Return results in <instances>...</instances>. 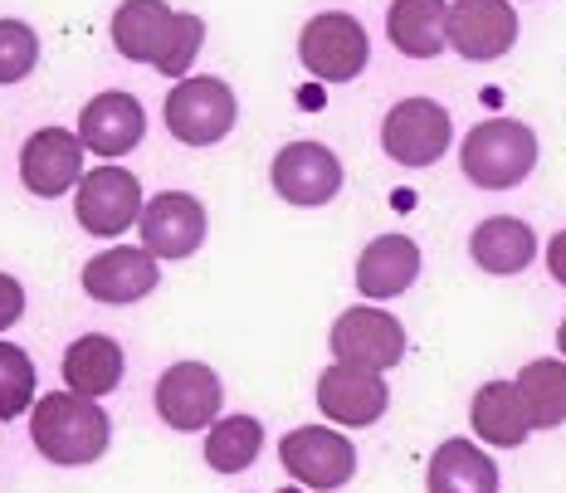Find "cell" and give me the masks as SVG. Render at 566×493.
<instances>
[{
	"label": "cell",
	"instance_id": "obj_9",
	"mask_svg": "<svg viewBox=\"0 0 566 493\" xmlns=\"http://www.w3.org/2000/svg\"><path fill=\"white\" fill-rule=\"evenodd\" d=\"M279 460L308 489H342L352 474H357V450H352V440L337 436V430H327V426L289 430L279 444Z\"/></svg>",
	"mask_w": 566,
	"mask_h": 493
},
{
	"label": "cell",
	"instance_id": "obj_24",
	"mask_svg": "<svg viewBox=\"0 0 566 493\" xmlns=\"http://www.w3.org/2000/svg\"><path fill=\"white\" fill-rule=\"evenodd\" d=\"M517 396H523L533 430H557L566 420V367L557 357L527 361L517 377Z\"/></svg>",
	"mask_w": 566,
	"mask_h": 493
},
{
	"label": "cell",
	"instance_id": "obj_27",
	"mask_svg": "<svg viewBox=\"0 0 566 493\" xmlns=\"http://www.w3.org/2000/svg\"><path fill=\"white\" fill-rule=\"evenodd\" d=\"M40 59V40L25 20H0V84H20Z\"/></svg>",
	"mask_w": 566,
	"mask_h": 493
},
{
	"label": "cell",
	"instance_id": "obj_23",
	"mask_svg": "<svg viewBox=\"0 0 566 493\" xmlns=\"http://www.w3.org/2000/svg\"><path fill=\"white\" fill-rule=\"evenodd\" d=\"M430 493H499V464L474 440H444L430 460Z\"/></svg>",
	"mask_w": 566,
	"mask_h": 493
},
{
	"label": "cell",
	"instance_id": "obj_12",
	"mask_svg": "<svg viewBox=\"0 0 566 493\" xmlns=\"http://www.w3.org/2000/svg\"><path fill=\"white\" fill-rule=\"evenodd\" d=\"M517 40V15L509 0H450V50L489 64L503 59Z\"/></svg>",
	"mask_w": 566,
	"mask_h": 493
},
{
	"label": "cell",
	"instance_id": "obj_31",
	"mask_svg": "<svg viewBox=\"0 0 566 493\" xmlns=\"http://www.w3.org/2000/svg\"><path fill=\"white\" fill-rule=\"evenodd\" d=\"M279 493H303V489H279Z\"/></svg>",
	"mask_w": 566,
	"mask_h": 493
},
{
	"label": "cell",
	"instance_id": "obj_7",
	"mask_svg": "<svg viewBox=\"0 0 566 493\" xmlns=\"http://www.w3.org/2000/svg\"><path fill=\"white\" fill-rule=\"evenodd\" d=\"M142 186L133 171L123 167H93L84 171V181H78L74 191V216L78 225L88 234H98V240H113V234L133 230L142 220Z\"/></svg>",
	"mask_w": 566,
	"mask_h": 493
},
{
	"label": "cell",
	"instance_id": "obj_22",
	"mask_svg": "<svg viewBox=\"0 0 566 493\" xmlns=\"http://www.w3.org/2000/svg\"><path fill=\"white\" fill-rule=\"evenodd\" d=\"M469 254H474V264L489 269V274H523L537 254V234L513 216H493L469 234Z\"/></svg>",
	"mask_w": 566,
	"mask_h": 493
},
{
	"label": "cell",
	"instance_id": "obj_10",
	"mask_svg": "<svg viewBox=\"0 0 566 493\" xmlns=\"http://www.w3.org/2000/svg\"><path fill=\"white\" fill-rule=\"evenodd\" d=\"M220 401H226V386L206 361H176L157 377V416L171 430L216 426Z\"/></svg>",
	"mask_w": 566,
	"mask_h": 493
},
{
	"label": "cell",
	"instance_id": "obj_21",
	"mask_svg": "<svg viewBox=\"0 0 566 493\" xmlns=\"http://www.w3.org/2000/svg\"><path fill=\"white\" fill-rule=\"evenodd\" d=\"M117 381H123V347H117L113 337L84 333L74 347L64 352V386L74 396L98 401V396L117 391Z\"/></svg>",
	"mask_w": 566,
	"mask_h": 493
},
{
	"label": "cell",
	"instance_id": "obj_16",
	"mask_svg": "<svg viewBox=\"0 0 566 493\" xmlns=\"http://www.w3.org/2000/svg\"><path fill=\"white\" fill-rule=\"evenodd\" d=\"M147 133V113L133 93H98L84 113H78V143L98 157H123Z\"/></svg>",
	"mask_w": 566,
	"mask_h": 493
},
{
	"label": "cell",
	"instance_id": "obj_13",
	"mask_svg": "<svg viewBox=\"0 0 566 493\" xmlns=\"http://www.w3.org/2000/svg\"><path fill=\"white\" fill-rule=\"evenodd\" d=\"M269 176L289 206H327L342 191V161L323 143H289L274 157Z\"/></svg>",
	"mask_w": 566,
	"mask_h": 493
},
{
	"label": "cell",
	"instance_id": "obj_2",
	"mask_svg": "<svg viewBox=\"0 0 566 493\" xmlns=\"http://www.w3.org/2000/svg\"><path fill=\"white\" fill-rule=\"evenodd\" d=\"M30 436H34V450H40L50 464L74 469V464H93L103 450H108L113 426L88 396L50 391L40 406H34Z\"/></svg>",
	"mask_w": 566,
	"mask_h": 493
},
{
	"label": "cell",
	"instance_id": "obj_25",
	"mask_svg": "<svg viewBox=\"0 0 566 493\" xmlns=\"http://www.w3.org/2000/svg\"><path fill=\"white\" fill-rule=\"evenodd\" d=\"M264 450V426L254 416H226L210 426V440H206V464L216 474H240L250 469Z\"/></svg>",
	"mask_w": 566,
	"mask_h": 493
},
{
	"label": "cell",
	"instance_id": "obj_28",
	"mask_svg": "<svg viewBox=\"0 0 566 493\" xmlns=\"http://www.w3.org/2000/svg\"><path fill=\"white\" fill-rule=\"evenodd\" d=\"M20 313H25V289H20L10 274H0V333H6Z\"/></svg>",
	"mask_w": 566,
	"mask_h": 493
},
{
	"label": "cell",
	"instance_id": "obj_11",
	"mask_svg": "<svg viewBox=\"0 0 566 493\" xmlns=\"http://www.w3.org/2000/svg\"><path fill=\"white\" fill-rule=\"evenodd\" d=\"M137 230H142V250L151 260H186L206 240V210L186 191H161L157 201H147Z\"/></svg>",
	"mask_w": 566,
	"mask_h": 493
},
{
	"label": "cell",
	"instance_id": "obj_15",
	"mask_svg": "<svg viewBox=\"0 0 566 493\" xmlns=\"http://www.w3.org/2000/svg\"><path fill=\"white\" fill-rule=\"evenodd\" d=\"M20 181L30 186L34 196H64V191H78L84 181V143L64 127H44L34 133L25 151H20Z\"/></svg>",
	"mask_w": 566,
	"mask_h": 493
},
{
	"label": "cell",
	"instance_id": "obj_6",
	"mask_svg": "<svg viewBox=\"0 0 566 493\" xmlns=\"http://www.w3.org/2000/svg\"><path fill=\"white\" fill-rule=\"evenodd\" d=\"M450 137H454V123L434 98H400L381 123V147L400 167H430V161H440Z\"/></svg>",
	"mask_w": 566,
	"mask_h": 493
},
{
	"label": "cell",
	"instance_id": "obj_3",
	"mask_svg": "<svg viewBox=\"0 0 566 493\" xmlns=\"http://www.w3.org/2000/svg\"><path fill=\"white\" fill-rule=\"evenodd\" d=\"M459 161L479 191H509L537 167V133L513 117H489L464 137Z\"/></svg>",
	"mask_w": 566,
	"mask_h": 493
},
{
	"label": "cell",
	"instance_id": "obj_8",
	"mask_svg": "<svg viewBox=\"0 0 566 493\" xmlns=\"http://www.w3.org/2000/svg\"><path fill=\"white\" fill-rule=\"evenodd\" d=\"M333 352L342 367H361L381 377L406 357V327L386 308H347L333 323Z\"/></svg>",
	"mask_w": 566,
	"mask_h": 493
},
{
	"label": "cell",
	"instance_id": "obj_4",
	"mask_svg": "<svg viewBox=\"0 0 566 493\" xmlns=\"http://www.w3.org/2000/svg\"><path fill=\"white\" fill-rule=\"evenodd\" d=\"M298 59L313 78L323 84H347L367 69L371 59V40L361 30V20L342 15V10H327V15H313L298 34Z\"/></svg>",
	"mask_w": 566,
	"mask_h": 493
},
{
	"label": "cell",
	"instance_id": "obj_1",
	"mask_svg": "<svg viewBox=\"0 0 566 493\" xmlns=\"http://www.w3.org/2000/svg\"><path fill=\"white\" fill-rule=\"evenodd\" d=\"M200 40H206L200 15H181L167 0H123L113 15V50L171 78L191 74Z\"/></svg>",
	"mask_w": 566,
	"mask_h": 493
},
{
	"label": "cell",
	"instance_id": "obj_19",
	"mask_svg": "<svg viewBox=\"0 0 566 493\" xmlns=\"http://www.w3.org/2000/svg\"><path fill=\"white\" fill-rule=\"evenodd\" d=\"M386 34L406 59H434L450 44V6L444 0H391Z\"/></svg>",
	"mask_w": 566,
	"mask_h": 493
},
{
	"label": "cell",
	"instance_id": "obj_20",
	"mask_svg": "<svg viewBox=\"0 0 566 493\" xmlns=\"http://www.w3.org/2000/svg\"><path fill=\"white\" fill-rule=\"evenodd\" d=\"M469 420H474V436L483 444H499V450H517L533 430L527 420V406L517 396V381H489L474 391V406H469Z\"/></svg>",
	"mask_w": 566,
	"mask_h": 493
},
{
	"label": "cell",
	"instance_id": "obj_5",
	"mask_svg": "<svg viewBox=\"0 0 566 493\" xmlns=\"http://www.w3.org/2000/svg\"><path fill=\"white\" fill-rule=\"evenodd\" d=\"M234 93L220 78H181L167 93V127L176 143L186 147H210L234 127Z\"/></svg>",
	"mask_w": 566,
	"mask_h": 493
},
{
	"label": "cell",
	"instance_id": "obj_18",
	"mask_svg": "<svg viewBox=\"0 0 566 493\" xmlns=\"http://www.w3.org/2000/svg\"><path fill=\"white\" fill-rule=\"evenodd\" d=\"M416 274H420V244L410 234H381L357 260L361 298H396V293L416 284Z\"/></svg>",
	"mask_w": 566,
	"mask_h": 493
},
{
	"label": "cell",
	"instance_id": "obj_17",
	"mask_svg": "<svg viewBox=\"0 0 566 493\" xmlns=\"http://www.w3.org/2000/svg\"><path fill=\"white\" fill-rule=\"evenodd\" d=\"M161 269L147 250H103L98 260L84 264V293L98 303H137L157 289Z\"/></svg>",
	"mask_w": 566,
	"mask_h": 493
},
{
	"label": "cell",
	"instance_id": "obj_26",
	"mask_svg": "<svg viewBox=\"0 0 566 493\" xmlns=\"http://www.w3.org/2000/svg\"><path fill=\"white\" fill-rule=\"evenodd\" d=\"M34 401V361L25 347L0 343V420L25 416Z\"/></svg>",
	"mask_w": 566,
	"mask_h": 493
},
{
	"label": "cell",
	"instance_id": "obj_14",
	"mask_svg": "<svg viewBox=\"0 0 566 493\" xmlns=\"http://www.w3.org/2000/svg\"><path fill=\"white\" fill-rule=\"evenodd\" d=\"M386 406H391V391H386V381L376 377V371H361V367H327L323 377H317V410H323L333 426H376V420L386 416Z\"/></svg>",
	"mask_w": 566,
	"mask_h": 493
},
{
	"label": "cell",
	"instance_id": "obj_29",
	"mask_svg": "<svg viewBox=\"0 0 566 493\" xmlns=\"http://www.w3.org/2000/svg\"><path fill=\"white\" fill-rule=\"evenodd\" d=\"M547 269H552V279H557V284L566 289V230L547 244Z\"/></svg>",
	"mask_w": 566,
	"mask_h": 493
},
{
	"label": "cell",
	"instance_id": "obj_30",
	"mask_svg": "<svg viewBox=\"0 0 566 493\" xmlns=\"http://www.w3.org/2000/svg\"><path fill=\"white\" fill-rule=\"evenodd\" d=\"M557 347H562V357H566V323L557 327Z\"/></svg>",
	"mask_w": 566,
	"mask_h": 493
}]
</instances>
